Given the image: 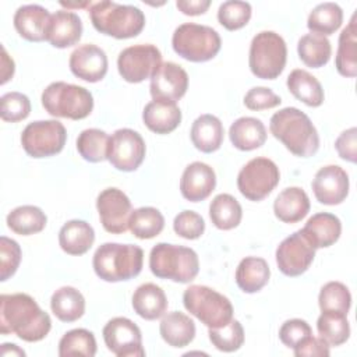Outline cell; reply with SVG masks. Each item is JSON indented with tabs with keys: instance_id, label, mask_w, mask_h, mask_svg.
<instances>
[{
	"instance_id": "28",
	"label": "cell",
	"mask_w": 357,
	"mask_h": 357,
	"mask_svg": "<svg viewBox=\"0 0 357 357\" xmlns=\"http://www.w3.org/2000/svg\"><path fill=\"white\" fill-rule=\"evenodd\" d=\"M159 332L169 346L180 349L194 340L195 324L188 315L180 311H172L163 315L159 324Z\"/></svg>"
},
{
	"instance_id": "43",
	"label": "cell",
	"mask_w": 357,
	"mask_h": 357,
	"mask_svg": "<svg viewBox=\"0 0 357 357\" xmlns=\"http://www.w3.org/2000/svg\"><path fill=\"white\" fill-rule=\"evenodd\" d=\"M318 304L321 311L347 314L351 307V294L346 284L340 282H328L321 287Z\"/></svg>"
},
{
	"instance_id": "38",
	"label": "cell",
	"mask_w": 357,
	"mask_h": 357,
	"mask_svg": "<svg viewBox=\"0 0 357 357\" xmlns=\"http://www.w3.org/2000/svg\"><path fill=\"white\" fill-rule=\"evenodd\" d=\"M165 227V218L159 209L153 206H141L134 209L130 216L128 229L141 240H149L160 234Z\"/></svg>"
},
{
	"instance_id": "39",
	"label": "cell",
	"mask_w": 357,
	"mask_h": 357,
	"mask_svg": "<svg viewBox=\"0 0 357 357\" xmlns=\"http://www.w3.org/2000/svg\"><path fill=\"white\" fill-rule=\"evenodd\" d=\"M317 331L319 337L329 346H340L347 342L350 336V324L347 314L335 311H321L317 319Z\"/></svg>"
},
{
	"instance_id": "32",
	"label": "cell",
	"mask_w": 357,
	"mask_h": 357,
	"mask_svg": "<svg viewBox=\"0 0 357 357\" xmlns=\"http://www.w3.org/2000/svg\"><path fill=\"white\" fill-rule=\"evenodd\" d=\"M268 262L259 257H245L236 269V283L244 293L259 291L269 280Z\"/></svg>"
},
{
	"instance_id": "19",
	"label": "cell",
	"mask_w": 357,
	"mask_h": 357,
	"mask_svg": "<svg viewBox=\"0 0 357 357\" xmlns=\"http://www.w3.org/2000/svg\"><path fill=\"white\" fill-rule=\"evenodd\" d=\"M68 66L77 78L86 82H98L105 78L109 63L103 49L92 43H85L70 54Z\"/></svg>"
},
{
	"instance_id": "24",
	"label": "cell",
	"mask_w": 357,
	"mask_h": 357,
	"mask_svg": "<svg viewBox=\"0 0 357 357\" xmlns=\"http://www.w3.org/2000/svg\"><path fill=\"white\" fill-rule=\"evenodd\" d=\"M190 137L192 145L198 151L204 153H212L218 151L223 142V124L213 114H201L194 120Z\"/></svg>"
},
{
	"instance_id": "21",
	"label": "cell",
	"mask_w": 357,
	"mask_h": 357,
	"mask_svg": "<svg viewBox=\"0 0 357 357\" xmlns=\"http://www.w3.org/2000/svg\"><path fill=\"white\" fill-rule=\"evenodd\" d=\"M82 36V21L78 14L68 10H59L50 17L46 40L59 49L74 46Z\"/></svg>"
},
{
	"instance_id": "12",
	"label": "cell",
	"mask_w": 357,
	"mask_h": 357,
	"mask_svg": "<svg viewBox=\"0 0 357 357\" xmlns=\"http://www.w3.org/2000/svg\"><path fill=\"white\" fill-rule=\"evenodd\" d=\"M162 63V53L155 45L139 43L123 49L117 57V70L121 78L138 84L151 78Z\"/></svg>"
},
{
	"instance_id": "31",
	"label": "cell",
	"mask_w": 357,
	"mask_h": 357,
	"mask_svg": "<svg viewBox=\"0 0 357 357\" xmlns=\"http://www.w3.org/2000/svg\"><path fill=\"white\" fill-rule=\"evenodd\" d=\"M336 70L340 75L354 78L357 75V24L353 14L347 26L339 35V45L335 59Z\"/></svg>"
},
{
	"instance_id": "9",
	"label": "cell",
	"mask_w": 357,
	"mask_h": 357,
	"mask_svg": "<svg viewBox=\"0 0 357 357\" xmlns=\"http://www.w3.org/2000/svg\"><path fill=\"white\" fill-rule=\"evenodd\" d=\"M287 46L284 39L273 31L257 33L250 45L248 66L251 73L261 79H275L284 70Z\"/></svg>"
},
{
	"instance_id": "56",
	"label": "cell",
	"mask_w": 357,
	"mask_h": 357,
	"mask_svg": "<svg viewBox=\"0 0 357 357\" xmlns=\"http://www.w3.org/2000/svg\"><path fill=\"white\" fill-rule=\"evenodd\" d=\"M60 4L63 6V7H67V10L68 8H84V7H86V6H92V3L91 1H82V3H66V1H60Z\"/></svg>"
},
{
	"instance_id": "36",
	"label": "cell",
	"mask_w": 357,
	"mask_h": 357,
	"mask_svg": "<svg viewBox=\"0 0 357 357\" xmlns=\"http://www.w3.org/2000/svg\"><path fill=\"white\" fill-rule=\"evenodd\" d=\"M209 218L220 230L237 227L243 218L240 202L230 194H218L209 205Z\"/></svg>"
},
{
	"instance_id": "17",
	"label": "cell",
	"mask_w": 357,
	"mask_h": 357,
	"mask_svg": "<svg viewBox=\"0 0 357 357\" xmlns=\"http://www.w3.org/2000/svg\"><path fill=\"white\" fill-rule=\"evenodd\" d=\"M187 88L188 74L181 66L173 61L160 63V66L151 77L149 91L153 100L176 103L185 95Z\"/></svg>"
},
{
	"instance_id": "3",
	"label": "cell",
	"mask_w": 357,
	"mask_h": 357,
	"mask_svg": "<svg viewBox=\"0 0 357 357\" xmlns=\"http://www.w3.org/2000/svg\"><path fill=\"white\" fill-rule=\"evenodd\" d=\"M144 265V251L135 244L105 243L93 254L95 273L105 282L130 280L139 275Z\"/></svg>"
},
{
	"instance_id": "46",
	"label": "cell",
	"mask_w": 357,
	"mask_h": 357,
	"mask_svg": "<svg viewBox=\"0 0 357 357\" xmlns=\"http://www.w3.org/2000/svg\"><path fill=\"white\" fill-rule=\"evenodd\" d=\"M0 117L4 121L17 123L26 119L31 113V102L21 92H8L0 99Z\"/></svg>"
},
{
	"instance_id": "49",
	"label": "cell",
	"mask_w": 357,
	"mask_h": 357,
	"mask_svg": "<svg viewBox=\"0 0 357 357\" xmlns=\"http://www.w3.org/2000/svg\"><path fill=\"white\" fill-rule=\"evenodd\" d=\"M310 335H312L311 326L304 319L298 318L287 319L286 322L282 324L279 329L280 342L290 349H294L303 339H305Z\"/></svg>"
},
{
	"instance_id": "14",
	"label": "cell",
	"mask_w": 357,
	"mask_h": 357,
	"mask_svg": "<svg viewBox=\"0 0 357 357\" xmlns=\"http://www.w3.org/2000/svg\"><path fill=\"white\" fill-rule=\"evenodd\" d=\"M105 344L117 357H142V335L137 324L124 317L110 319L102 331Z\"/></svg>"
},
{
	"instance_id": "54",
	"label": "cell",
	"mask_w": 357,
	"mask_h": 357,
	"mask_svg": "<svg viewBox=\"0 0 357 357\" xmlns=\"http://www.w3.org/2000/svg\"><path fill=\"white\" fill-rule=\"evenodd\" d=\"M14 60L7 54L4 46H1V84H6L14 75Z\"/></svg>"
},
{
	"instance_id": "7",
	"label": "cell",
	"mask_w": 357,
	"mask_h": 357,
	"mask_svg": "<svg viewBox=\"0 0 357 357\" xmlns=\"http://www.w3.org/2000/svg\"><path fill=\"white\" fill-rule=\"evenodd\" d=\"M184 308L198 318L208 328H222L233 319V305L230 300L216 290L192 284L184 290Z\"/></svg>"
},
{
	"instance_id": "42",
	"label": "cell",
	"mask_w": 357,
	"mask_h": 357,
	"mask_svg": "<svg viewBox=\"0 0 357 357\" xmlns=\"http://www.w3.org/2000/svg\"><path fill=\"white\" fill-rule=\"evenodd\" d=\"M96 354V340L91 331L77 328L66 332L59 342V356H85L93 357Z\"/></svg>"
},
{
	"instance_id": "37",
	"label": "cell",
	"mask_w": 357,
	"mask_h": 357,
	"mask_svg": "<svg viewBox=\"0 0 357 357\" xmlns=\"http://www.w3.org/2000/svg\"><path fill=\"white\" fill-rule=\"evenodd\" d=\"M297 53L300 60L312 68L324 67L332 54V46L326 36L318 33H305L298 39Z\"/></svg>"
},
{
	"instance_id": "1",
	"label": "cell",
	"mask_w": 357,
	"mask_h": 357,
	"mask_svg": "<svg viewBox=\"0 0 357 357\" xmlns=\"http://www.w3.org/2000/svg\"><path fill=\"white\" fill-rule=\"evenodd\" d=\"M52 329V319L38 303L25 293L0 296V332L14 333L25 342H39Z\"/></svg>"
},
{
	"instance_id": "34",
	"label": "cell",
	"mask_w": 357,
	"mask_h": 357,
	"mask_svg": "<svg viewBox=\"0 0 357 357\" xmlns=\"http://www.w3.org/2000/svg\"><path fill=\"white\" fill-rule=\"evenodd\" d=\"M50 308L57 319L74 322L85 312V298L75 287L63 286L52 294Z\"/></svg>"
},
{
	"instance_id": "50",
	"label": "cell",
	"mask_w": 357,
	"mask_h": 357,
	"mask_svg": "<svg viewBox=\"0 0 357 357\" xmlns=\"http://www.w3.org/2000/svg\"><path fill=\"white\" fill-rule=\"evenodd\" d=\"M282 99L266 86H254L244 96V105L250 110H265L279 106Z\"/></svg>"
},
{
	"instance_id": "35",
	"label": "cell",
	"mask_w": 357,
	"mask_h": 357,
	"mask_svg": "<svg viewBox=\"0 0 357 357\" xmlns=\"http://www.w3.org/2000/svg\"><path fill=\"white\" fill-rule=\"evenodd\" d=\"M46 222L45 212L35 205L17 206L7 215L8 229L20 236H31L42 231Z\"/></svg>"
},
{
	"instance_id": "20",
	"label": "cell",
	"mask_w": 357,
	"mask_h": 357,
	"mask_svg": "<svg viewBox=\"0 0 357 357\" xmlns=\"http://www.w3.org/2000/svg\"><path fill=\"white\" fill-rule=\"evenodd\" d=\"M216 187L215 170L204 162L190 163L180 180V192L190 202L206 199Z\"/></svg>"
},
{
	"instance_id": "15",
	"label": "cell",
	"mask_w": 357,
	"mask_h": 357,
	"mask_svg": "<svg viewBox=\"0 0 357 357\" xmlns=\"http://www.w3.org/2000/svg\"><path fill=\"white\" fill-rule=\"evenodd\" d=\"M96 209L100 223L107 233L121 234L128 230L132 205L130 198L121 190L109 187L100 191L96 198Z\"/></svg>"
},
{
	"instance_id": "4",
	"label": "cell",
	"mask_w": 357,
	"mask_h": 357,
	"mask_svg": "<svg viewBox=\"0 0 357 357\" xmlns=\"http://www.w3.org/2000/svg\"><path fill=\"white\" fill-rule=\"evenodd\" d=\"M89 17L98 32L116 39L134 38L145 26V15L138 7L107 0L92 3Z\"/></svg>"
},
{
	"instance_id": "25",
	"label": "cell",
	"mask_w": 357,
	"mask_h": 357,
	"mask_svg": "<svg viewBox=\"0 0 357 357\" xmlns=\"http://www.w3.org/2000/svg\"><path fill=\"white\" fill-rule=\"evenodd\" d=\"M144 124L156 134L174 131L181 121V110L174 102L152 100L142 112Z\"/></svg>"
},
{
	"instance_id": "18",
	"label": "cell",
	"mask_w": 357,
	"mask_h": 357,
	"mask_svg": "<svg viewBox=\"0 0 357 357\" xmlns=\"http://www.w3.org/2000/svg\"><path fill=\"white\" fill-rule=\"evenodd\" d=\"M312 191L318 202L324 205H339L349 194V176L337 165L321 167L312 180Z\"/></svg>"
},
{
	"instance_id": "22",
	"label": "cell",
	"mask_w": 357,
	"mask_h": 357,
	"mask_svg": "<svg viewBox=\"0 0 357 357\" xmlns=\"http://www.w3.org/2000/svg\"><path fill=\"white\" fill-rule=\"evenodd\" d=\"M49 11L39 4H26L18 7L14 14V28L21 38L29 42L46 40V32L50 22Z\"/></svg>"
},
{
	"instance_id": "55",
	"label": "cell",
	"mask_w": 357,
	"mask_h": 357,
	"mask_svg": "<svg viewBox=\"0 0 357 357\" xmlns=\"http://www.w3.org/2000/svg\"><path fill=\"white\" fill-rule=\"evenodd\" d=\"M0 356H25V351L14 343H3L0 349Z\"/></svg>"
},
{
	"instance_id": "51",
	"label": "cell",
	"mask_w": 357,
	"mask_h": 357,
	"mask_svg": "<svg viewBox=\"0 0 357 357\" xmlns=\"http://www.w3.org/2000/svg\"><path fill=\"white\" fill-rule=\"evenodd\" d=\"M335 148L339 156L350 163H356L357 159V130L350 127L343 131L335 141Z\"/></svg>"
},
{
	"instance_id": "8",
	"label": "cell",
	"mask_w": 357,
	"mask_h": 357,
	"mask_svg": "<svg viewBox=\"0 0 357 357\" xmlns=\"http://www.w3.org/2000/svg\"><path fill=\"white\" fill-rule=\"evenodd\" d=\"M172 46L180 57L188 61L202 63L213 59L219 53L222 40L213 28L185 22L174 29Z\"/></svg>"
},
{
	"instance_id": "44",
	"label": "cell",
	"mask_w": 357,
	"mask_h": 357,
	"mask_svg": "<svg viewBox=\"0 0 357 357\" xmlns=\"http://www.w3.org/2000/svg\"><path fill=\"white\" fill-rule=\"evenodd\" d=\"M208 335L211 343L225 353L236 351L244 343V329L237 319H231L222 328H209Z\"/></svg>"
},
{
	"instance_id": "45",
	"label": "cell",
	"mask_w": 357,
	"mask_h": 357,
	"mask_svg": "<svg viewBox=\"0 0 357 357\" xmlns=\"http://www.w3.org/2000/svg\"><path fill=\"white\" fill-rule=\"evenodd\" d=\"M251 4L247 1L229 0L219 6L218 21L227 31H237L248 24L251 18Z\"/></svg>"
},
{
	"instance_id": "5",
	"label": "cell",
	"mask_w": 357,
	"mask_h": 357,
	"mask_svg": "<svg viewBox=\"0 0 357 357\" xmlns=\"http://www.w3.org/2000/svg\"><path fill=\"white\" fill-rule=\"evenodd\" d=\"M149 269L159 279L190 283L199 272V261L190 247L158 243L149 254Z\"/></svg>"
},
{
	"instance_id": "10",
	"label": "cell",
	"mask_w": 357,
	"mask_h": 357,
	"mask_svg": "<svg viewBox=\"0 0 357 357\" xmlns=\"http://www.w3.org/2000/svg\"><path fill=\"white\" fill-rule=\"evenodd\" d=\"M280 172L268 158H254L247 162L237 176V188L243 197L258 202L266 198L279 184Z\"/></svg>"
},
{
	"instance_id": "27",
	"label": "cell",
	"mask_w": 357,
	"mask_h": 357,
	"mask_svg": "<svg viewBox=\"0 0 357 357\" xmlns=\"http://www.w3.org/2000/svg\"><path fill=\"white\" fill-rule=\"evenodd\" d=\"M95 241V230L85 220H68L59 231V244L70 255H82Z\"/></svg>"
},
{
	"instance_id": "53",
	"label": "cell",
	"mask_w": 357,
	"mask_h": 357,
	"mask_svg": "<svg viewBox=\"0 0 357 357\" xmlns=\"http://www.w3.org/2000/svg\"><path fill=\"white\" fill-rule=\"evenodd\" d=\"M211 6V0H178L176 7L185 15H201Z\"/></svg>"
},
{
	"instance_id": "47",
	"label": "cell",
	"mask_w": 357,
	"mask_h": 357,
	"mask_svg": "<svg viewBox=\"0 0 357 357\" xmlns=\"http://www.w3.org/2000/svg\"><path fill=\"white\" fill-rule=\"evenodd\" d=\"M21 247L20 244L6 236L0 237V280L6 282L11 278L21 262Z\"/></svg>"
},
{
	"instance_id": "40",
	"label": "cell",
	"mask_w": 357,
	"mask_h": 357,
	"mask_svg": "<svg viewBox=\"0 0 357 357\" xmlns=\"http://www.w3.org/2000/svg\"><path fill=\"white\" fill-rule=\"evenodd\" d=\"M343 21V10L336 3H321L308 15L307 26L312 33L322 36L332 35Z\"/></svg>"
},
{
	"instance_id": "41",
	"label": "cell",
	"mask_w": 357,
	"mask_h": 357,
	"mask_svg": "<svg viewBox=\"0 0 357 357\" xmlns=\"http://www.w3.org/2000/svg\"><path fill=\"white\" fill-rule=\"evenodd\" d=\"M110 137L99 128H86L77 138L78 153L91 163H99L107 159Z\"/></svg>"
},
{
	"instance_id": "13",
	"label": "cell",
	"mask_w": 357,
	"mask_h": 357,
	"mask_svg": "<svg viewBox=\"0 0 357 357\" xmlns=\"http://www.w3.org/2000/svg\"><path fill=\"white\" fill-rule=\"evenodd\" d=\"M145 141L131 128L116 130L109 139L107 160L120 172L137 170L145 158Z\"/></svg>"
},
{
	"instance_id": "26",
	"label": "cell",
	"mask_w": 357,
	"mask_h": 357,
	"mask_svg": "<svg viewBox=\"0 0 357 357\" xmlns=\"http://www.w3.org/2000/svg\"><path fill=\"white\" fill-rule=\"evenodd\" d=\"M310 198L300 187H287L279 192L273 202L275 216L283 223H297L307 216Z\"/></svg>"
},
{
	"instance_id": "16",
	"label": "cell",
	"mask_w": 357,
	"mask_h": 357,
	"mask_svg": "<svg viewBox=\"0 0 357 357\" xmlns=\"http://www.w3.org/2000/svg\"><path fill=\"white\" fill-rule=\"evenodd\" d=\"M315 257V248L298 230L286 237L276 248L279 271L290 278L303 275Z\"/></svg>"
},
{
	"instance_id": "33",
	"label": "cell",
	"mask_w": 357,
	"mask_h": 357,
	"mask_svg": "<svg viewBox=\"0 0 357 357\" xmlns=\"http://www.w3.org/2000/svg\"><path fill=\"white\" fill-rule=\"evenodd\" d=\"M287 88L290 93L310 107H318L324 102V89L321 82L308 71L296 68L287 77Z\"/></svg>"
},
{
	"instance_id": "29",
	"label": "cell",
	"mask_w": 357,
	"mask_h": 357,
	"mask_svg": "<svg viewBox=\"0 0 357 357\" xmlns=\"http://www.w3.org/2000/svg\"><path fill=\"white\" fill-rule=\"evenodd\" d=\"M132 308L141 318L153 321L165 315L167 297L162 287L155 283H144L132 294Z\"/></svg>"
},
{
	"instance_id": "2",
	"label": "cell",
	"mask_w": 357,
	"mask_h": 357,
	"mask_svg": "<svg viewBox=\"0 0 357 357\" xmlns=\"http://www.w3.org/2000/svg\"><path fill=\"white\" fill-rule=\"evenodd\" d=\"M272 135L298 158H310L319 148V135L310 117L297 107L276 112L269 121Z\"/></svg>"
},
{
	"instance_id": "23",
	"label": "cell",
	"mask_w": 357,
	"mask_h": 357,
	"mask_svg": "<svg viewBox=\"0 0 357 357\" xmlns=\"http://www.w3.org/2000/svg\"><path fill=\"white\" fill-rule=\"evenodd\" d=\"M304 237L317 248H326L335 244L342 233V223L337 216L329 212L312 215L300 230Z\"/></svg>"
},
{
	"instance_id": "48",
	"label": "cell",
	"mask_w": 357,
	"mask_h": 357,
	"mask_svg": "<svg viewBox=\"0 0 357 357\" xmlns=\"http://www.w3.org/2000/svg\"><path fill=\"white\" fill-rule=\"evenodd\" d=\"M173 229L177 236L187 240H195L204 234L205 222L199 213L194 211H183L174 218Z\"/></svg>"
},
{
	"instance_id": "11",
	"label": "cell",
	"mask_w": 357,
	"mask_h": 357,
	"mask_svg": "<svg viewBox=\"0 0 357 357\" xmlns=\"http://www.w3.org/2000/svg\"><path fill=\"white\" fill-rule=\"evenodd\" d=\"M67 131L59 120L29 123L21 134V145L32 158H49L60 153L66 145Z\"/></svg>"
},
{
	"instance_id": "6",
	"label": "cell",
	"mask_w": 357,
	"mask_h": 357,
	"mask_svg": "<svg viewBox=\"0 0 357 357\" xmlns=\"http://www.w3.org/2000/svg\"><path fill=\"white\" fill-rule=\"evenodd\" d=\"M40 100L50 116L71 120L85 119L93 109V96L86 88L64 81L49 84L43 89Z\"/></svg>"
},
{
	"instance_id": "30",
	"label": "cell",
	"mask_w": 357,
	"mask_h": 357,
	"mask_svg": "<svg viewBox=\"0 0 357 357\" xmlns=\"http://www.w3.org/2000/svg\"><path fill=\"white\" fill-rule=\"evenodd\" d=\"M229 138L234 148L252 151L262 146L266 141V128L259 119L240 117L229 128Z\"/></svg>"
},
{
	"instance_id": "52",
	"label": "cell",
	"mask_w": 357,
	"mask_h": 357,
	"mask_svg": "<svg viewBox=\"0 0 357 357\" xmlns=\"http://www.w3.org/2000/svg\"><path fill=\"white\" fill-rule=\"evenodd\" d=\"M294 356L296 357H326L331 354L329 351V344L321 339V337H315L312 335L307 336L305 339H303L294 349Z\"/></svg>"
}]
</instances>
